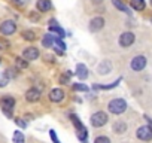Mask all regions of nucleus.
I'll list each match as a JSON object with an SVG mask.
<instances>
[{"mask_svg": "<svg viewBox=\"0 0 152 143\" xmlns=\"http://www.w3.org/2000/svg\"><path fill=\"white\" fill-rule=\"evenodd\" d=\"M70 121H72V124H73V127L76 130V136H78L79 142L88 143V130L82 124V121L79 119V116L76 115V113H70Z\"/></svg>", "mask_w": 152, "mask_h": 143, "instance_id": "1", "label": "nucleus"}, {"mask_svg": "<svg viewBox=\"0 0 152 143\" xmlns=\"http://www.w3.org/2000/svg\"><path fill=\"white\" fill-rule=\"evenodd\" d=\"M127 101L124 98H112L109 103H107V110L109 113L112 115H121L127 110Z\"/></svg>", "mask_w": 152, "mask_h": 143, "instance_id": "2", "label": "nucleus"}, {"mask_svg": "<svg viewBox=\"0 0 152 143\" xmlns=\"http://www.w3.org/2000/svg\"><path fill=\"white\" fill-rule=\"evenodd\" d=\"M15 98L12 96H5L0 98V109H2V112L11 119L14 116V107H15Z\"/></svg>", "mask_w": 152, "mask_h": 143, "instance_id": "3", "label": "nucleus"}, {"mask_svg": "<svg viewBox=\"0 0 152 143\" xmlns=\"http://www.w3.org/2000/svg\"><path fill=\"white\" fill-rule=\"evenodd\" d=\"M109 121V115L103 110H99V112H94L90 118V124L94 127V128H102L107 124Z\"/></svg>", "mask_w": 152, "mask_h": 143, "instance_id": "4", "label": "nucleus"}, {"mask_svg": "<svg viewBox=\"0 0 152 143\" xmlns=\"http://www.w3.org/2000/svg\"><path fill=\"white\" fill-rule=\"evenodd\" d=\"M17 31V23L14 20H5L0 24V33L3 36H12Z\"/></svg>", "mask_w": 152, "mask_h": 143, "instance_id": "5", "label": "nucleus"}, {"mask_svg": "<svg viewBox=\"0 0 152 143\" xmlns=\"http://www.w3.org/2000/svg\"><path fill=\"white\" fill-rule=\"evenodd\" d=\"M39 57H40V52H39V48L36 46H27L21 54V58H24L26 61H34Z\"/></svg>", "mask_w": 152, "mask_h": 143, "instance_id": "6", "label": "nucleus"}, {"mask_svg": "<svg viewBox=\"0 0 152 143\" xmlns=\"http://www.w3.org/2000/svg\"><path fill=\"white\" fill-rule=\"evenodd\" d=\"M48 98H49L51 103H57V104H58V103H61V101L66 98V93H64L63 88H54V90L49 91Z\"/></svg>", "mask_w": 152, "mask_h": 143, "instance_id": "7", "label": "nucleus"}, {"mask_svg": "<svg viewBox=\"0 0 152 143\" xmlns=\"http://www.w3.org/2000/svg\"><path fill=\"white\" fill-rule=\"evenodd\" d=\"M136 136L139 140H143V142H149L152 140V128L149 125H142L137 128L136 131Z\"/></svg>", "mask_w": 152, "mask_h": 143, "instance_id": "8", "label": "nucleus"}, {"mask_svg": "<svg viewBox=\"0 0 152 143\" xmlns=\"http://www.w3.org/2000/svg\"><path fill=\"white\" fill-rule=\"evenodd\" d=\"M146 63H148V60H146V57H143V55H136L133 60H131V69L134 70V72H142L145 67H146Z\"/></svg>", "mask_w": 152, "mask_h": 143, "instance_id": "9", "label": "nucleus"}, {"mask_svg": "<svg viewBox=\"0 0 152 143\" xmlns=\"http://www.w3.org/2000/svg\"><path fill=\"white\" fill-rule=\"evenodd\" d=\"M103 27H104V18L103 17H94V18H91V21L88 24V28H90L91 33H97Z\"/></svg>", "mask_w": 152, "mask_h": 143, "instance_id": "10", "label": "nucleus"}, {"mask_svg": "<svg viewBox=\"0 0 152 143\" xmlns=\"http://www.w3.org/2000/svg\"><path fill=\"white\" fill-rule=\"evenodd\" d=\"M134 40H136V36H134V33H131V31H124V33L119 36V45H121L122 48L131 46V45L134 43Z\"/></svg>", "mask_w": 152, "mask_h": 143, "instance_id": "11", "label": "nucleus"}, {"mask_svg": "<svg viewBox=\"0 0 152 143\" xmlns=\"http://www.w3.org/2000/svg\"><path fill=\"white\" fill-rule=\"evenodd\" d=\"M26 100L28 103H37L40 100V91L37 88H34V87L30 88V90H27L26 91Z\"/></svg>", "mask_w": 152, "mask_h": 143, "instance_id": "12", "label": "nucleus"}, {"mask_svg": "<svg viewBox=\"0 0 152 143\" xmlns=\"http://www.w3.org/2000/svg\"><path fill=\"white\" fill-rule=\"evenodd\" d=\"M36 9H37L40 14L49 12V11L52 9V3H51V0H37V2H36Z\"/></svg>", "mask_w": 152, "mask_h": 143, "instance_id": "13", "label": "nucleus"}, {"mask_svg": "<svg viewBox=\"0 0 152 143\" xmlns=\"http://www.w3.org/2000/svg\"><path fill=\"white\" fill-rule=\"evenodd\" d=\"M76 76H78L81 81H85L87 78H88V67L84 64V63H79L78 66H76V73H75Z\"/></svg>", "mask_w": 152, "mask_h": 143, "instance_id": "14", "label": "nucleus"}, {"mask_svg": "<svg viewBox=\"0 0 152 143\" xmlns=\"http://www.w3.org/2000/svg\"><path fill=\"white\" fill-rule=\"evenodd\" d=\"M97 72H99V75H107L112 72V63L109 60H103L99 67H97Z\"/></svg>", "mask_w": 152, "mask_h": 143, "instance_id": "15", "label": "nucleus"}, {"mask_svg": "<svg viewBox=\"0 0 152 143\" xmlns=\"http://www.w3.org/2000/svg\"><path fill=\"white\" fill-rule=\"evenodd\" d=\"M112 130H113V133H116V134H124V133L127 131V124H125L124 121H116V122L112 125Z\"/></svg>", "mask_w": 152, "mask_h": 143, "instance_id": "16", "label": "nucleus"}, {"mask_svg": "<svg viewBox=\"0 0 152 143\" xmlns=\"http://www.w3.org/2000/svg\"><path fill=\"white\" fill-rule=\"evenodd\" d=\"M130 6H131L134 11L140 12V11H145L146 2H145V0H130Z\"/></svg>", "mask_w": 152, "mask_h": 143, "instance_id": "17", "label": "nucleus"}, {"mask_svg": "<svg viewBox=\"0 0 152 143\" xmlns=\"http://www.w3.org/2000/svg\"><path fill=\"white\" fill-rule=\"evenodd\" d=\"M54 34L52 33H46L43 37H42V46L43 48H52V45H54Z\"/></svg>", "mask_w": 152, "mask_h": 143, "instance_id": "18", "label": "nucleus"}, {"mask_svg": "<svg viewBox=\"0 0 152 143\" xmlns=\"http://www.w3.org/2000/svg\"><path fill=\"white\" fill-rule=\"evenodd\" d=\"M12 143H26V136L21 130H15L12 136Z\"/></svg>", "mask_w": 152, "mask_h": 143, "instance_id": "19", "label": "nucleus"}, {"mask_svg": "<svg viewBox=\"0 0 152 143\" xmlns=\"http://www.w3.org/2000/svg\"><path fill=\"white\" fill-rule=\"evenodd\" d=\"M112 5H113L118 11H121V12H124V14H131L130 9H128V6H127L125 3H122L121 0H112Z\"/></svg>", "mask_w": 152, "mask_h": 143, "instance_id": "20", "label": "nucleus"}, {"mask_svg": "<svg viewBox=\"0 0 152 143\" xmlns=\"http://www.w3.org/2000/svg\"><path fill=\"white\" fill-rule=\"evenodd\" d=\"M21 37L27 42H34L36 40V33H34V30H24L21 33Z\"/></svg>", "mask_w": 152, "mask_h": 143, "instance_id": "21", "label": "nucleus"}, {"mask_svg": "<svg viewBox=\"0 0 152 143\" xmlns=\"http://www.w3.org/2000/svg\"><path fill=\"white\" fill-rule=\"evenodd\" d=\"M49 31L55 33V34H57L60 39H64V37L67 36V33H66V31H64V30H63V28H61L58 24H57V26H51V27H49Z\"/></svg>", "mask_w": 152, "mask_h": 143, "instance_id": "22", "label": "nucleus"}, {"mask_svg": "<svg viewBox=\"0 0 152 143\" xmlns=\"http://www.w3.org/2000/svg\"><path fill=\"white\" fill-rule=\"evenodd\" d=\"M27 67H28V61H26L21 57H17L15 58V69L17 70H23V69H27Z\"/></svg>", "mask_w": 152, "mask_h": 143, "instance_id": "23", "label": "nucleus"}, {"mask_svg": "<svg viewBox=\"0 0 152 143\" xmlns=\"http://www.w3.org/2000/svg\"><path fill=\"white\" fill-rule=\"evenodd\" d=\"M119 82H121V78H119V79H116L115 82L109 84V85H94V87H93V90H112V88L118 87V85H119Z\"/></svg>", "mask_w": 152, "mask_h": 143, "instance_id": "24", "label": "nucleus"}, {"mask_svg": "<svg viewBox=\"0 0 152 143\" xmlns=\"http://www.w3.org/2000/svg\"><path fill=\"white\" fill-rule=\"evenodd\" d=\"M72 88H73V91H79V93H88L90 91V88L85 84H81V82H75L72 85Z\"/></svg>", "mask_w": 152, "mask_h": 143, "instance_id": "25", "label": "nucleus"}, {"mask_svg": "<svg viewBox=\"0 0 152 143\" xmlns=\"http://www.w3.org/2000/svg\"><path fill=\"white\" fill-rule=\"evenodd\" d=\"M9 76L5 73V72H3V73H0V88H5L8 84H9Z\"/></svg>", "mask_w": 152, "mask_h": 143, "instance_id": "26", "label": "nucleus"}, {"mask_svg": "<svg viewBox=\"0 0 152 143\" xmlns=\"http://www.w3.org/2000/svg\"><path fill=\"white\" fill-rule=\"evenodd\" d=\"M54 43L57 45V48H58L60 51H66V48H67L66 43L63 42V39H60V37H57V36L54 37Z\"/></svg>", "mask_w": 152, "mask_h": 143, "instance_id": "27", "label": "nucleus"}, {"mask_svg": "<svg viewBox=\"0 0 152 143\" xmlns=\"http://www.w3.org/2000/svg\"><path fill=\"white\" fill-rule=\"evenodd\" d=\"M58 82H60V84H63V85H70V76H67L66 73H63V75H60Z\"/></svg>", "mask_w": 152, "mask_h": 143, "instance_id": "28", "label": "nucleus"}, {"mask_svg": "<svg viewBox=\"0 0 152 143\" xmlns=\"http://www.w3.org/2000/svg\"><path fill=\"white\" fill-rule=\"evenodd\" d=\"M94 143H110V139L107 136H97L94 139Z\"/></svg>", "mask_w": 152, "mask_h": 143, "instance_id": "29", "label": "nucleus"}, {"mask_svg": "<svg viewBox=\"0 0 152 143\" xmlns=\"http://www.w3.org/2000/svg\"><path fill=\"white\" fill-rule=\"evenodd\" d=\"M15 124H17L20 128H23V130H24V128H27V122H26L23 118H15Z\"/></svg>", "mask_w": 152, "mask_h": 143, "instance_id": "30", "label": "nucleus"}, {"mask_svg": "<svg viewBox=\"0 0 152 143\" xmlns=\"http://www.w3.org/2000/svg\"><path fill=\"white\" fill-rule=\"evenodd\" d=\"M49 137H51L52 143H61V142H60V139L57 137V133H55L54 130H49Z\"/></svg>", "mask_w": 152, "mask_h": 143, "instance_id": "31", "label": "nucleus"}, {"mask_svg": "<svg viewBox=\"0 0 152 143\" xmlns=\"http://www.w3.org/2000/svg\"><path fill=\"white\" fill-rule=\"evenodd\" d=\"M11 3H12V5H15L17 8H24V5H26V3L23 2V0H11Z\"/></svg>", "mask_w": 152, "mask_h": 143, "instance_id": "32", "label": "nucleus"}, {"mask_svg": "<svg viewBox=\"0 0 152 143\" xmlns=\"http://www.w3.org/2000/svg\"><path fill=\"white\" fill-rule=\"evenodd\" d=\"M40 20V17H39V14H34V12H30V21H34V23H37Z\"/></svg>", "mask_w": 152, "mask_h": 143, "instance_id": "33", "label": "nucleus"}, {"mask_svg": "<svg viewBox=\"0 0 152 143\" xmlns=\"http://www.w3.org/2000/svg\"><path fill=\"white\" fill-rule=\"evenodd\" d=\"M45 61H48V63H54V57H52V55H45Z\"/></svg>", "mask_w": 152, "mask_h": 143, "instance_id": "34", "label": "nucleus"}, {"mask_svg": "<svg viewBox=\"0 0 152 143\" xmlns=\"http://www.w3.org/2000/svg\"><path fill=\"white\" fill-rule=\"evenodd\" d=\"M51 26H57V20H55V18H51V20H49V27H51Z\"/></svg>", "mask_w": 152, "mask_h": 143, "instance_id": "35", "label": "nucleus"}, {"mask_svg": "<svg viewBox=\"0 0 152 143\" xmlns=\"http://www.w3.org/2000/svg\"><path fill=\"white\" fill-rule=\"evenodd\" d=\"M54 51H55V54H58V55H64V51H60L58 48H55Z\"/></svg>", "mask_w": 152, "mask_h": 143, "instance_id": "36", "label": "nucleus"}, {"mask_svg": "<svg viewBox=\"0 0 152 143\" xmlns=\"http://www.w3.org/2000/svg\"><path fill=\"white\" fill-rule=\"evenodd\" d=\"M91 2H93L94 5H102V3H103V0H91Z\"/></svg>", "mask_w": 152, "mask_h": 143, "instance_id": "37", "label": "nucleus"}, {"mask_svg": "<svg viewBox=\"0 0 152 143\" xmlns=\"http://www.w3.org/2000/svg\"><path fill=\"white\" fill-rule=\"evenodd\" d=\"M0 64H2V57H0Z\"/></svg>", "mask_w": 152, "mask_h": 143, "instance_id": "38", "label": "nucleus"}, {"mask_svg": "<svg viewBox=\"0 0 152 143\" xmlns=\"http://www.w3.org/2000/svg\"><path fill=\"white\" fill-rule=\"evenodd\" d=\"M149 3H151V6H152V0H151V2H149Z\"/></svg>", "mask_w": 152, "mask_h": 143, "instance_id": "39", "label": "nucleus"}, {"mask_svg": "<svg viewBox=\"0 0 152 143\" xmlns=\"http://www.w3.org/2000/svg\"><path fill=\"white\" fill-rule=\"evenodd\" d=\"M0 49H2V46H0Z\"/></svg>", "mask_w": 152, "mask_h": 143, "instance_id": "40", "label": "nucleus"}]
</instances>
